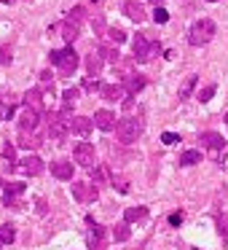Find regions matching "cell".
I'll return each instance as SVG.
<instances>
[{
	"instance_id": "28",
	"label": "cell",
	"mask_w": 228,
	"mask_h": 250,
	"mask_svg": "<svg viewBox=\"0 0 228 250\" xmlns=\"http://www.w3.org/2000/svg\"><path fill=\"white\" fill-rule=\"evenodd\" d=\"M14 237H17V231H14L11 223H6V226H0V245H11Z\"/></svg>"
},
{
	"instance_id": "45",
	"label": "cell",
	"mask_w": 228,
	"mask_h": 250,
	"mask_svg": "<svg viewBox=\"0 0 228 250\" xmlns=\"http://www.w3.org/2000/svg\"><path fill=\"white\" fill-rule=\"evenodd\" d=\"M226 121H228V113H226Z\"/></svg>"
},
{
	"instance_id": "17",
	"label": "cell",
	"mask_w": 228,
	"mask_h": 250,
	"mask_svg": "<svg viewBox=\"0 0 228 250\" xmlns=\"http://www.w3.org/2000/svg\"><path fill=\"white\" fill-rule=\"evenodd\" d=\"M70 129L76 132V135H89V129H92V119H86V116H76V119L70 121Z\"/></svg>"
},
{
	"instance_id": "37",
	"label": "cell",
	"mask_w": 228,
	"mask_h": 250,
	"mask_svg": "<svg viewBox=\"0 0 228 250\" xmlns=\"http://www.w3.org/2000/svg\"><path fill=\"white\" fill-rule=\"evenodd\" d=\"M161 140L167 143V146H174V143H180V135H174V132H164Z\"/></svg>"
},
{
	"instance_id": "11",
	"label": "cell",
	"mask_w": 228,
	"mask_h": 250,
	"mask_svg": "<svg viewBox=\"0 0 228 250\" xmlns=\"http://www.w3.org/2000/svg\"><path fill=\"white\" fill-rule=\"evenodd\" d=\"M94 124L102 132H110V129H115L118 121H115V113H110V110H97V113H94Z\"/></svg>"
},
{
	"instance_id": "13",
	"label": "cell",
	"mask_w": 228,
	"mask_h": 250,
	"mask_svg": "<svg viewBox=\"0 0 228 250\" xmlns=\"http://www.w3.org/2000/svg\"><path fill=\"white\" fill-rule=\"evenodd\" d=\"M102 97L110 103H118V100H126V89L118 83H108V86H102Z\"/></svg>"
},
{
	"instance_id": "34",
	"label": "cell",
	"mask_w": 228,
	"mask_h": 250,
	"mask_svg": "<svg viewBox=\"0 0 228 250\" xmlns=\"http://www.w3.org/2000/svg\"><path fill=\"white\" fill-rule=\"evenodd\" d=\"M110 41H113V43H124L126 33H124V30H118V27H113V30H110Z\"/></svg>"
},
{
	"instance_id": "30",
	"label": "cell",
	"mask_w": 228,
	"mask_h": 250,
	"mask_svg": "<svg viewBox=\"0 0 228 250\" xmlns=\"http://www.w3.org/2000/svg\"><path fill=\"white\" fill-rule=\"evenodd\" d=\"M215 92H217V86H215V83H209V86H204L199 94H196V100H199V103H209V100L215 97Z\"/></svg>"
},
{
	"instance_id": "40",
	"label": "cell",
	"mask_w": 228,
	"mask_h": 250,
	"mask_svg": "<svg viewBox=\"0 0 228 250\" xmlns=\"http://www.w3.org/2000/svg\"><path fill=\"white\" fill-rule=\"evenodd\" d=\"M169 223H172V226H180V223H183V212H172V215H169Z\"/></svg>"
},
{
	"instance_id": "10",
	"label": "cell",
	"mask_w": 228,
	"mask_h": 250,
	"mask_svg": "<svg viewBox=\"0 0 228 250\" xmlns=\"http://www.w3.org/2000/svg\"><path fill=\"white\" fill-rule=\"evenodd\" d=\"M73 196H76L78 202H94L97 199V188H94L92 183H73Z\"/></svg>"
},
{
	"instance_id": "20",
	"label": "cell",
	"mask_w": 228,
	"mask_h": 250,
	"mask_svg": "<svg viewBox=\"0 0 228 250\" xmlns=\"http://www.w3.org/2000/svg\"><path fill=\"white\" fill-rule=\"evenodd\" d=\"M142 86H145V76H129V78H126V83H124L126 94H137Z\"/></svg>"
},
{
	"instance_id": "15",
	"label": "cell",
	"mask_w": 228,
	"mask_h": 250,
	"mask_svg": "<svg viewBox=\"0 0 228 250\" xmlns=\"http://www.w3.org/2000/svg\"><path fill=\"white\" fill-rule=\"evenodd\" d=\"M201 146L209 148V151H220V148L226 146V140H223L217 132H204V135H201Z\"/></svg>"
},
{
	"instance_id": "35",
	"label": "cell",
	"mask_w": 228,
	"mask_h": 250,
	"mask_svg": "<svg viewBox=\"0 0 228 250\" xmlns=\"http://www.w3.org/2000/svg\"><path fill=\"white\" fill-rule=\"evenodd\" d=\"M3 156H6V162H8V169H14V159H17L14 146H6V148H3Z\"/></svg>"
},
{
	"instance_id": "33",
	"label": "cell",
	"mask_w": 228,
	"mask_h": 250,
	"mask_svg": "<svg viewBox=\"0 0 228 250\" xmlns=\"http://www.w3.org/2000/svg\"><path fill=\"white\" fill-rule=\"evenodd\" d=\"M153 19H156V24H164L169 19V11H164L161 6H156V11H153Z\"/></svg>"
},
{
	"instance_id": "46",
	"label": "cell",
	"mask_w": 228,
	"mask_h": 250,
	"mask_svg": "<svg viewBox=\"0 0 228 250\" xmlns=\"http://www.w3.org/2000/svg\"><path fill=\"white\" fill-rule=\"evenodd\" d=\"M94 3H97V0H94Z\"/></svg>"
},
{
	"instance_id": "5",
	"label": "cell",
	"mask_w": 228,
	"mask_h": 250,
	"mask_svg": "<svg viewBox=\"0 0 228 250\" xmlns=\"http://www.w3.org/2000/svg\"><path fill=\"white\" fill-rule=\"evenodd\" d=\"M158 51V43H151L145 35H137L134 38V60L137 62H148L153 60V54Z\"/></svg>"
},
{
	"instance_id": "2",
	"label": "cell",
	"mask_w": 228,
	"mask_h": 250,
	"mask_svg": "<svg viewBox=\"0 0 228 250\" xmlns=\"http://www.w3.org/2000/svg\"><path fill=\"white\" fill-rule=\"evenodd\" d=\"M49 60L54 62L57 67H59L62 76H70V73L78 67V54L73 51V46H67V49H59V51H51Z\"/></svg>"
},
{
	"instance_id": "31",
	"label": "cell",
	"mask_w": 228,
	"mask_h": 250,
	"mask_svg": "<svg viewBox=\"0 0 228 250\" xmlns=\"http://www.w3.org/2000/svg\"><path fill=\"white\" fill-rule=\"evenodd\" d=\"M83 17H86V8H83V6H76V8H73V11H70V17H67V22L78 24V22H81Z\"/></svg>"
},
{
	"instance_id": "26",
	"label": "cell",
	"mask_w": 228,
	"mask_h": 250,
	"mask_svg": "<svg viewBox=\"0 0 228 250\" xmlns=\"http://www.w3.org/2000/svg\"><path fill=\"white\" fill-rule=\"evenodd\" d=\"M129 237H132V231H129V223H118V226L113 229V239H115V242H126Z\"/></svg>"
},
{
	"instance_id": "24",
	"label": "cell",
	"mask_w": 228,
	"mask_h": 250,
	"mask_svg": "<svg viewBox=\"0 0 228 250\" xmlns=\"http://www.w3.org/2000/svg\"><path fill=\"white\" fill-rule=\"evenodd\" d=\"M201 162V151H185L183 156H180V164L183 167H193V164Z\"/></svg>"
},
{
	"instance_id": "4",
	"label": "cell",
	"mask_w": 228,
	"mask_h": 250,
	"mask_svg": "<svg viewBox=\"0 0 228 250\" xmlns=\"http://www.w3.org/2000/svg\"><path fill=\"white\" fill-rule=\"evenodd\" d=\"M67 132H70V119H67V113H49V137L62 140Z\"/></svg>"
},
{
	"instance_id": "6",
	"label": "cell",
	"mask_w": 228,
	"mask_h": 250,
	"mask_svg": "<svg viewBox=\"0 0 228 250\" xmlns=\"http://www.w3.org/2000/svg\"><path fill=\"white\" fill-rule=\"evenodd\" d=\"M73 156H76V164H81V167H86V169H92L94 164H97V156H94L92 143H78L76 151H73Z\"/></svg>"
},
{
	"instance_id": "44",
	"label": "cell",
	"mask_w": 228,
	"mask_h": 250,
	"mask_svg": "<svg viewBox=\"0 0 228 250\" xmlns=\"http://www.w3.org/2000/svg\"><path fill=\"white\" fill-rule=\"evenodd\" d=\"M3 3H14V0H3Z\"/></svg>"
},
{
	"instance_id": "27",
	"label": "cell",
	"mask_w": 228,
	"mask_h": 250,
	"mask_svg": "<svg viewBox=\"0 0 228 250\" xmlns=\"http://www.w3.org/2000/svg\"><path fill=\"white\" fill-rule=\"evenodd\" d=\"M86 67H89L92 76H97V73L102 70V57H99V54H89L86 57Z\"/></svg>"
},
{
	"instance_id": "8",
	"label": "cell",
	"mask_w": 228,
	"mask_h": 250,
	"mask_svg": "<svg viewBox=\"0 0 228 250\" xmlns=\"http://www.w3.org/2000/svg\"><path fill=\"white\" fill-rule=\"evenodd\" d=\"M24 194V183H8L6 186V196H3V202H6V207H22V202H19V196Z\"/></svg>"
},
{
	"instance_id": "21",
	"label": "cell",
	"mask_w": 228,
	"mask_h": 250,
	"mask_svg": "<svg viewBox=\"0 0 228 250\" xmlns=\"http://www.w3.org/2000/svg\"><path fill=\"white\" fill-rule=\"evenodd\" d=\"M43 94H40V89H30L27 94H24V105L27 108H35V110H40V105H43Z\"/></svg>"
},
{
	"instance_id": "36",
	"label": "cell",
	"mask_w": 228,
	"mask_h": 250,
	"mask_svg": "<svg viewBox=\"0 0 228 250\" xmlns=\"http://www.w3.org/2000/svg\"><path fill=\"white\" fill-rule=\"evenodd\" d=\"M0 65H11V49L0 46Z\"/></svg>"
},
{
	"instance_id": "19",
	"label": "cell",
	"mask_w": 228,
	"mask_h": 250,
	"mask_svg": "<svg viewBox=\"0 0 228 250\" xmlns=\"http://www.w3.org/2000/svg\"><path fill=\"white\" fill-rule=\"evenodd\" d=\"M19 148H27V151H33V148H38L40 146V140L33 135V132H19V143H17Z\"/></svg>"
},
{
	"instance_id": "12",
	"label": "cell",
	"mask_w": 228,
	"mask_h": 250,
	"mask_svg": "<svg viewBox=\"0 0 228 250\" xmlns=\"http://www.w3.org/2000/svg\"><path fill=\"white\" fill-rule=\"evenodd\" d=\"M49 33H62V38H65L67 43H73V41L78 38V24H73V22H62V24H57V27H51Z\"/></svg>"
},
{
	"instance_id": "22",
	"label": "cell",
	"mask_w": 228,
	"mask_h": 250,
	"mask_svg": "<svg viewBox=\"0 0 228 250\" xmlns=\"http://www.w3.org/2000/svg\"><path fill=\"white\" fill-rule=\"evenodd\" d=\"M145 215H148V207H140V205H137V207H129V210L124 212V221H126V223H134V221H142Z\"/></svg>"
},
{
	"instance_id": "23",
	"label": "cell",
	"mask_w": 228,
	"mask_h": 250,
	"mask_svg": "<svg viewBox=\"0 0 228 250\" xmlns=\"http://www.w3.org/2000/svg\"><path fill=\"white\" fill-rule=\"evenodd\" d=\"M78 94H81L78 89H65V94H62V100H65V108H62V113L70 116V108L78 103Z\"/></svg>"
},
{
	"instance_id": "42",
	"label": "cell",
	"mask_w": 228,
	"mask_h": 250,
	"mask_svg": "<svg viewBox=\"0 0 228 250\" xmlns=\"http://www.w3.org/2000/svg\"><path fill=\"white\" fill-rule=\"evenodd\" d=\"M151 3H156V6H161V3H164V0H151Z\"/></svg>"
},
{
	"instance_id": "29",
	"label": "cell",
	"mask_w": 228,
	"mask_h": 250,
	"mask_svg": "<svg viewBox=\"0 0 228 250\" xmlns=\"http://www.w3.org/2000/svg\"><path fill=\"white\" fill-rule=\"evenodd\" d=\"M99 57H105V60H110V62H118V49H113V46H99Z\"/></svg>"
},
{
	"instance_id": "18",
	"label": "cell",
	"mask_w": 228,
	"mask_h": 250,
	"mask_svg": "<svg viewBox=\"0 0 228 250\" xmlns=\"http://www.w3.org/2000/svg\"><path fill=\"white\" fill-rule=\"evenodd\" d=\"M89 242H92V248H94V250H105V229L94 223V226H92V237H89Z\"/></svg>"
},
{
	"instance_id": "9",
	"label": "cell",
	"mask_w": 228,
	"mask_h": 250,
	"mask_svg": "<svg viewBox=\"0 0 228 250\" xmlns=\"http://www.w3.org/2000/svg\"><path fill=\"white\" fill-rule=\"evenodd\" d=\"M124 14L132 19V22H137V24L145 22V17H148V14H145V6H142L140 0H126V3H124Z\"/></svg>"
},
{
	"instance_id": "3",
	"label": "cell",
	"mask_w": 228,
	"mask_h": 250,
	"mask_svg": "<svg viewBox=\"0 0 228 250\" xmlns=\"http://www.w3.org/2000/svg\"><path fill=\"white\" fill-rule=\"evenodd\" d=\"M142 135V121L140 119H121L115 124V137L121 143H134Z\"/></svg>"
},
{
	"instance_id": "41",
	"label": "cell",
	"mask_w": 228,
	"mask_h": 250,
	"mask_svg": "<svg viewBox=\"0 0 228 250\" xmlns=\"http://www.w3.org/2000/svg\"><path fill=\"white\" fill-rule=\"evenodd\" d=\"M83 89H86V92H94V89H99V83L92 81V78H86V81H83Z\"/></svg>"
},
{
	"instance_id": "14",
	"label": "cell",
	"mask_w": 228,
	"mask_h": 250,
	"mask_svg": "<svg viewBox=\"0 0 228 250\" xmlns=\"http://www.w3.org/2000/svg\"><path fill=\"white\" fill-rule=\"evenodd\" d=\"M51 175L59 180H73V164L70 162H54L51 164Z\"/></svg>"
},
{
	"instance_id": "25",
	"label": "cell",
	"mask_w": 228,
	"mask_h": 250,
	"mask_svg": "<svg viewBox=\"0 0 228 250\" xmlns=\"http://www.w3.org/2000/svg\"><path fill=\"white\" fill-rule=\"evenodd\" d=\"M196 81H199V76H188V78H185V83L180 86V100H188V97H190V92H193Z\"/></svg>"
},
{
	"instance_id": "38",
	"label": "cell",
	"mask_w": 228,
	"mask_h": 250,
	"mask_svg": "<svg viewBox=\"0 0 228 250\" xmlns=\"http://www.w3.org/2000/svg\"><path fill=\"white\" fill-rule=\"evenodd\" d=\"M113 188H118L121 194H126V191H129V183H126L124 178H113Z\"/></svg>"
},
{
	"instance_id": "43",
	"label": "cell",
	"mask_w": 228,
	"mask_h": 250,
	"mask_svg": "<svg viewBox=\"0 0 228 250\" xmlns=\"http://www.w3.org/2000/svg\"><path fill=\"white\" fill-rule=\"evenodd\" d=\"M207 3H217V0H207Z\"/></svg>"
},
{
	"instance_id": "16",
	"label": "cell",
	"mask_w": 228,
	"mask_h": 250,
	"mask_svg": "<svg viewBox=\"0 0 228 250\" xmlns=\"http://www.w3.org/2000/svg\"><path fill=\"white\" fill-rule=\"evenodd\" d=\"M22 169L27 175H40L43 172V162L38 156H27V159H22Z\"/></svg>"
},
{
	"instance_id": "39",
	"label": "cell",
	"mask_w": 228,
	"mask_h": 250,
	"mask_svg": "<svg viewBox=\"0 0 228 250\" xmlns=\"http://www.w3.org/2000/svg\"><path fill=\"white\" fill-rule=\"evenodd\" d=\"M8 116H11V105H6L3 100H0V121L8 119Z\"/></svg>"
},
{
	"instance_id": "32",
	"label": "cell",
	"mask_w": 228,
	"mask_h": 250,
	"mask_svg": "<svg viewBox=\"0 0 228 250\" xmlns=\"http://www.w3.org/2000/svg\"><path fill=\"white\" fill-rule=\"evenodd\" d=\"M217 231H220L223 237H228V212H223V215L217 218Z\"/></svg>"
},
{
	"instance_id": "7",
	"label": "cell",
	"mask_w": 228,
	"mask_h": 250,
	"mask_svg": "<svg viewBox=\"0 0 228 250\" xmlns=\"http://www.w3.org/2000/svg\"><path fill=\"white\" fill-rule=\"evenodd\" d=\"M38 121H40V110H35V108H24L22 116H19V126H22V132H35Z\"/></svg>"
},
{
	"instance_id": "1",
	"label": "cell",
	"mask_w": 228,
	"mask_h": 250,
	"mask_svg": "<svg viewBox=\"0 0 228 250\" xmlns=\"http://www.w3.org/2000/svg\"><path fill=\"white\" fill-rule=\"evenodd\" d=\"M212 35H215V22L212 19H199L188 33V43L190 46H207L212 41Z\"/></svg>"
}]
</instances>
